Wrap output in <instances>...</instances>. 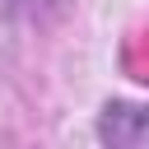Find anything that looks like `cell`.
Here are the masks:
<instances>
[{"label":"cell","mask_w":149,"mask_h":149,"mask_svg":"<svg viewBox=\"0 0 149 149\" xmlns=\"http://www.w3.org/2000/svg\"><path fill=\"white\" fill-rule=\"evenodd\" d=\"M102 144L107 149H149V107L112 102L102 112Z\"/></svg>","instance_id":"1"},{"label":"cell","mask_w":149,"mask_h":149,"mask_svg":"<svg viewBox=\"0 0 149 149\" xmlns=\"http://www.w3.org/2000/svg\"><path fill=\"white\" fill-rule=\"evenodd\" d=\"M28 5H37V0H28Z\"/></svg>","instance_id":"2"}]
</instances>
